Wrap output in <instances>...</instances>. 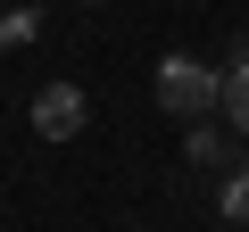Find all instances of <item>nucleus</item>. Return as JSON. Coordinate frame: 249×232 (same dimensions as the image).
Instances as JSON below:
<instances>
[{"mask_svg":"<svg viewBox=\"0 0 249 232\" xmlns=\"http://www.w3.org/2000/svg\"><path fill=\"white\" fill-rule=\"evenodd\" d=\"M216 116L249 141V42H232V66H224V91H216Z\"/></svg>","mask_w":249,"mask_h":232,"instance_id":"7ed1b4c3","label":"nucleus"},{"mask_svg":"<svg viewBox=\"0 0 249 232\" xmlns=\"http://www.w3.org/2000/svg\"><path fill=\"white\" fill-rule=\"evenodd\" d=\"M216 207H224V224H249V158L224 174V191H216Z\"/></svg>","mask_w":249,"mask_h":232,"instance_id":"20e7f679","label":"nucleus"},{"mask_svg":"<svg viewBox=\"0 0 249 232\" xmlns=\"http://www.w3.org/2000/svg\"><path fill=\"white\" fill-rule=\"evenodd\" d=\"M183 149H191V166H216V158H224V133L208 125V116H191V133H183Z\"/></svg>","mask_w":249,"mask_h":232,"instance_id":"39448f33","label":"nucleus"},{"mask_svg":"<svg viewBox=\"0 0 249 232\" xmlns=\"http://www.w3.org/2000/svg\"><path fill=\"white\" fill-rule=\"evenodd\" d=\"M83 116H91V99H83L75 83H42V91H34V133H42V141H75Z\"/></svg>","mask_w":249,"mask_h":232,"instance_id":"f03ea898","label":"nucleus"},{"mask_svg":"<svg viewBox=\"0 0 249 232\" xmlns=\"http://www.w3.org/2000/svg\"><path fill=\"white\" fill-rule=\"evenodd\" d=\"M216 91H224V75L199 66V58H166L158 66V108L183 116V125H191V116H216Z\"/></svg>","mask_w":249,"mask_h":232,"instance_id":"f257e3e1","label":"nucleus"}]
</instances>
